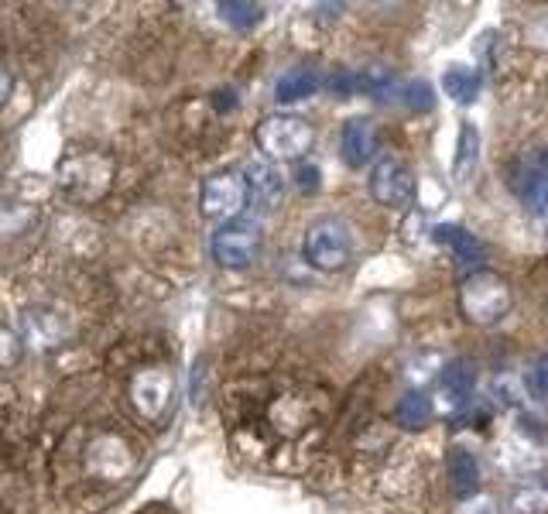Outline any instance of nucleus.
Returning <instances> with one entry per match:
<instances>
[{"label":"nucleus","mask_w":548,"mask_h":514,"mask_svg":"<svg viewBox=\"0 0 548 514\" xmlns=\"http://www.w3.org/2000/svg\"><path fill=\"white\" fill-rule=\"evenodd\" d=\"M127 398H131L137 419L161 425L175 405V374L168 367H141L127 381Z\"/></svg>","instance_id":"obj_6"},{"label":"nucleus","mask_w":548,"mask_h":514,"mask_svg":"<svg viewBox=\"0 0 548 514\" xmlns=\"http://www.w3.org/2000/svg\"><path fill=\"white\" fill-rule=\"evenodd\" d=\"M322 86L319 69L312 66H295L288 72H281V79L274 83V100L278 103H298V100H309L316 96Z\"/></svg>","instance_id":"obj_16"},{"label":"nucleus","mask_w":548,"mask_h":514,"mask_svg":"<svg viewBox=\"0 0 548 514\" xmlns=\"http://www.w3.org/2000/svg\"><path fill=\"white\" fill-rule=\"evenodd\" d=\"M295 186L302 189V192H319L322 186V172H319V165L316 162H295Z\"/></svg>","instance_id":"obj_26"},{"label":"nucleus","mask_w":548,"mask_h":514,"mask_svg":"<svg viewBox=\"0 0 548 514\" xmlns=\"http://www.w3.org/2000/svg\"><path fill=\"white\" fill-rule=\"evenodd\" d=\"M137 467V449L120 432H90L83 443V470L96 484H124Z\"/></svg>","instance_id":"obj_5"},{"label":"nucleus","mask_w":548,"mask_h":514,"mask_svg":"<svg viewBox=\"0 0 548 514\" xmlns=\"http://www.w3.org/2000/svg\"><path fill=\"white\" fill-rule=\"evenodd\" d=\"M446 470H449V480H453L456 497H463V501L477 497V491H480V463H477V456H473L470 449H453L449 460H446Z\"/></svg>","instance_id":"obj_17"},{"label":"nucleus","mask_w":548,"mask_h":514,"mask_svg":"<svg viewBox=\"0 0 548 514\" xmlns=\"http://www.w3.org/2000/svg\"><path fill=\"white\" fill-rule=\"evenodd\" d=\"M38 206L28 203L18 192H0V237H21L28 230H35L38 223Z\"/></svg>","instance_id":"obj_15"},{"label":"nucleus","mask_w":548,"mask_h":514,"mask_svg":"<svg viewBox=\"0 0 548 514\" xmlns=\"http://www.w3.org/2000/svg\"><path fill=\"white\" fill-rule=\"evenodd\" d=\"M216 11H220V18L237 31H251L264 21V7L251 4V0H223V4H216Z\"/></svg>","instance_id":"obj_22"},{"label":"nucleus","mask_w":548,"mask_h":514,"mask_svg":"<svg viewBox=\"0 0 548 514\" xmlns=\"http://www.w3.org/2000/svg\"><path fill=\"white\" fill-rule=\"evenodd\" d=\"M473 384H477V367L470 364L466 357H456L442 367L439 374V398H442V408L449 412H463L473 398Z\"/></svg>","instance_id":"obj_12"},{"label":"nucleus","mask_w":548,"mask_h":514,"mask_svg":"<svg viewBox=\"0 0 548 514\" xmlns=\"http://www.w3.org/2000/svg\"><path fill=\"white\" fill-rule=\"evenodd\" d=\"M432 237H435V244L453 251L456 261H463L466 268L480 271V264L487 261V247H483V240L477 234H470V230L456 227V223H442V227H435Z\"/></svg>","instance_id":"obj_13"},{"label":"nucleus","mask_w":548,"mask_h":514,"mask_svg":"<svg viewBox=\"0 0 548 514\" xmlns=\"http://www.w3.org/2000/svg\"><path fill=\"white\" fill-rule=\"evenodd\" d=\"M480 162V131L473 120H459V138H456V158H453V175L456 182H470Z\"/></svg>","instance_id":"obj_18"},{"label":"nucleus","mask_w":548,"mask_h":514,"mask_svg":"<svg viewBox=\"0 0 548 514\" xmlns=\"http://www.w3.org/2000/svg\"><path fill=\"white\" fill-rule=\"evenodd\" d=\"M233 107H237V93H233V90L216 93V110H220V114H223V110H233Z\"/></svg>","instance_id":"obj_31"},{"label":"nucleus","mask_w":548,"mask_h":514,"mask_svg":"<svg viewBox=\"0 0 548 514\" xmlns=\"http://www.w3.org/2000/svg\"><path fill=\"white\" fill-rule=\"evenodd\" d=\"M11 93H14V76H11V69L0 66V107L11 100Z\"/></svg>","instance_id":"obj_30"},{"label":"nucleus","mask_w":548,"mask_h":514,"mask_svg":"<svg viewBox=\"0 0 548 514\" xmlns=\"http://www.w3.org/2000/svg\"><path fill=\"white\" fill-rule=\"evenodd\" d=\"M24 357V340L11 326L0 323V371H14Z\"/></svg>","instance_id":"obj_24"},{"label":"nucleus","mask_w":548,"mask_h":514,"mask_svg":"<svg viewBox=\"0 0 548 514\" xmlns=\"http://www.w3.org/2000/svg\"><path fill=\"white\" fill-rule=\"evenodd\" d=\"M247 203H251V186H247L244 172H233V168L213 172L199 189V210H203L206 220H216L220 227L240 220Z\"/></svg>","instance_id":"obj_7"},{"label":"nucleus","mask_w":548,"mask_h":514,"mask_svg":"<svg viewBox=\"0 0 548 514\" xmlns=\"http://www.w3.org/2000/svg\"><path fill=\"white\" fill-rule=\"evenodd\" d=\"M357 76H353L350 69H336L333 76H329V90H333L336 96H350L353 90H357Z\"/></svg>","instance_id":"obj_27"},{"label":"nucleus","mask_w":548,"mask_h":514,"mask_svg":"<svg viewBox=\"0 0 548 514\" xmlns=\"http://www.w3.org/2000/svg\"><path fill=\"white\" fill-rule=\"evenodd\" d=\"M370 196H374L384 210H408L418 196L415 172H411L398 155L377 158L374 168H370Z\"/></svg>","instance_id":"obj_10"},{"label":"nucleus","mask_w":548,"mask_h":514,"mask_svg":"<svg viewBox=\"0 0 548 514\" xmlns=\"http://www.w3.org/2000/svg\"><path fill=\"white\" fill-rule=\"evenodd\" d=\"M254 141L268 162H302L316 144V131L298 114H268L257 124Z\"/></svg>","instance_id":"obj_4"},{"label":"nucleus","mask_w":548,"mask_h":514,"mask_svg":"<svg viewBox=\"0 0 548 514\" xmlns=\"http://www.w3.org/2000/svg\"><path fill=\"white\" fill-rule=\"evenodd\" d=\"M264 251V234L257 223H247V220H233V223H223L220 230L209 240V254L220 268L227 271H244L261 257Z\"/></svg>","instance_id":"obj_8"},{"label":"nucleus","mask_w":548,"mask_h":514,"mask_svg":"<svg viewBox=\"0 0 548 514\" xmlns=\"http://www.w3.org/2000/svg\"><path fill=\"white\" fill-rule=\"evenodd\" d=\"M117 162L107 151H69L55 165V186L76 206H96L114 189Z\"/></svg>","instance_id":"obj_1"},{"label":"nucleus","mask_w":548,"mask_h":514,"mask_svg":"<svg viewBox=\"0 0 548 514\" xmlns=\"http://www.w3.org/2000/svg\"><path fill=\"white\" fill-rule=\"evenodd\" d=\"M72 333H76L72 316L52 302H35L21 312V340L28 350L48 353V350L62 347V343H69Z\"/></svg>","instance_id":"obj_9"},{"label":"nucleus","mask_w":548,"mask_h":514,"mask_svg":"<svg viewBox=\"0 0 548 514\" xmlns=\"http://www.w3.org/2000/svg\"><path fill=\"white\" fill-rule=\"evenodd\" d=\"M531 384H535L538 395H545V398H548V353L535 364V371H531Z\"/></svg>","instance_id":"obj_29"},{"label":"nucleus","mask_w":548,"mask_h":514,"mask_svg":"<svg viewBox=\"0 0 548 514\" xmlns=\"http://www.w3.org/2000/svg\"><path fill=\"white\" fill-rule=\"evenodd\" d=\"M302 257L309 268L322 275H336V271L350 268L353 261V230L346 227L340 216H322L309 223L302 237Z\"/></svg>","instance_id":"obj_3"},{"label":"nucleus","mask_w":548,"mask_h":514,"mask_svg":"<svg viewBox=\"0 0 548 514\" xmlns=\"http://www.w3.org/2000/svg\"><path fill=\"white\" fill-rule=\"evenodd\" d=\"M442 90L453 103H473L480 93V72L473 66H463V62H453V66H446L442 72Z\"/></svg>","instance_id":"obj_19"},{"label":"nucleus","mask_w":548,"mask_h":514,"mask_svg":"<svg viewBox=\"0 0 548 514\" xmlns=\"http://www.w3.org/2000/svg\"><path fill=\"white\" fill-rule=\"evenodd\" d=\"M244 179L247 186H251V199L264 203L268 210L274 203H281V196H285V175H281L268 158H254V162L244 168Z\"/></svg>","instance_id":"obj_14"},{"label":"nucleus","mask_w":548,"mask_h":514,"mask_svg":"<svg viewBox=\"0 0 548 514\" xmlns=\"http://www.w3.org/2000/svg\"><path fill=\"white\" fill-rule=\"evenodd\" d=\"M459 514H501V508H497L494 497L477 494V497H470V501H463V508H459Z\"/></svg>","instance_id":"obj_28"},{"label":"nucleus","mask_w":548,"mask_h":514,"mask_svg":"<svg viewBox=\"0 0 548 514\" xmlns=\"http://www.w3.org/2000/svg\"><path fill=\"white\" fill-rule=\"evenodd\" d=\"M398 96L408 110H418V114H429L435 107V90L425 79H408V83L398 86Z\"/></svg>","instance_id":"obj_23"},{"label":"nucleus","mask_w":548,"mask_h":514,"mask_svg":"<svg viewBox=\"0 0 548 514\" xmlns=\"http://www.w3.org/2000/svg\"><path fill=\"white\" fill-rule=\"evenodd\" d=\"M394 415H398V425L401 429H425V425L432 422L435 408H432V398L425 395V391H408V395H401L398 408H394Z\"/></svg>","instance_id":"obj_20"},{"label":"nucleus","mask_w":548,"mask_h":514,"mask_svg":"<svg viewBox=\"0 0 548 514\" xmlns=\"http://www.w3.org/2000/svg\"><path fill=\"white\" fill-rule=\"evenodd\" d=\"M357 83H360V90H367L374 96H388L394 86V76H391V69H384V66H370L360 72Z\"/></svg>","instance_id":"obj_25"},{"label":"nucleus","mask_w":548,"mask_h":514,"mask_svg":"<svg viewBox=\"0 0 548 514\" xmlns=\"http://www.w3.org/2000/svg\"><path fill=\"white\" fill-rule=\"evenodd\" d=\"M381 148V134H377L374 120L367 117H350L340 131V155L350 168H364L377 158Z\"/></svg>","instance_id":"obj_11"},{"label":"nucleus","mask_w":548,"mask_h":514,"mask_svg":"<svg viewBox=\"0 0 548 514\" xmlns=\"http://www.w3.org/2000/svg\"><path fill=\"white\" fill-rule=\"evenodd\" d=\"M514 514H542L548 511V477H528L521 487L511 494Z\"/></svg>","instance_id":"obj_21"},{"label":"nucleus","mask_w":548,"mask_h":514,"mask_svg":"<svg viewBox=\"0 0 548 514\" xmlns=\"http://www.w3.org/2000/svg\"><path fill=\"white\" fill-rule=\"evenodd\" d=\"M456 302L470 326H497L507 312H511L514 292L511 285H507V278H501L497 271L480 268L459 281Z\"/></svg>","instance_id":"obj_2"}]
</instances>
